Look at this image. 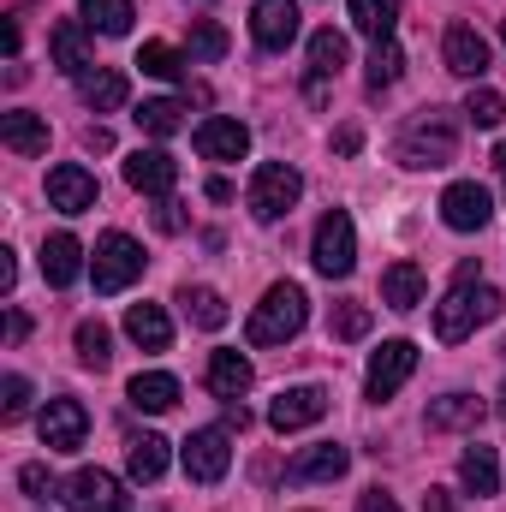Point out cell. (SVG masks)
Segmentation results:
<instances>
[{"label": "cell", "mask_w": 506, "mask_h": 512, "mask_svg": "<svg viewBox=\"0 0 506 512\" xmlns=\"http://www.w3.org/2000/svg\"><path fill=\"white\" fill-rule=\"evenodd\" d=\"M18 286V262H12V251H0V292H12Z\"/></svg>", "instance_id": "cell-46"}, {"label": "cell", "mask_w": 506, "mask_h": 512, "mask_svg": "<svg viewBox=\"0 0 506 512\" xmlns=\"http://www.w3.org/2000/svg\"><path fill=\"white\" fill-rule=\"evenodd\" d=\"M36 429H42V447L48 453H78L84 435H90V411L78 399H48L42 417H36Z\"/></svg>", "instance_id": "cell-10"}, {"label": "cell", "mask_w": 506, "mask_h": 512, "mask_svg": "<svg viewBox=\"0 0 506 512\" xmlns=\"http://www.w3.org/2000/svg\"><path fill=\"white\" fill-rule=\"evenodd\" d=\"M501 292L495 286H483V280H453V292L435 304V340L441 346H459V340H471L483 322H495L501 316Z\"/></svg>", "instance_id": "cell-1"}, {"label": "cell", "mask_w": 506, "mask_h": 512, "mask_svg": "<svg viewBox=\"0 0 506 512\" xmlns=\"http://www.w3.org/2000/svg\"><path fill=\"white\" fill-rule=\"evenodd\" d=\"M358 512H399V501H393L387 489H364V495H358Z\"/></svg>", "instance_id": "cell-43"}, {"label": "cell", "mask_w": 506, "mask_h": 512, "mask_svg": "<svg viewBox=\"0 0 506 512\" xmlns=\"http://www.w3.org/2000/svg\"><path fill=\"white\" fill-rule=\"evenodd\" d=\"M60 501H66V512H126L131 507V495L120 489V477L102 471V465L72 471V477L60 483Z\"/></svg>", "instance_id": "cell-7"}, {"label": "cell", "mask_w": 506, "mask_h": 512, "mask_svg": "<svg viewBox=\"0 0 506 512\" xmlns=\"http://www.w3.org/2000/svg\"><path fill=\"white\" fill-rule=\"evenodd\" d=\"M78 364L84 370H108L114 364V334L102 322H78Z\"/></svg>", "instance_id": "cell-35"}, {"label": "cell", "mask_w": 506, "mask_h": 512, "mask_svg": "<svg viewBox=\"0 0 506 512\" xmlns=\"http://www.w3.org/2000/svg\"><path fill=\"white\" fill-rule=\"evenodd\" d=\"M179 459H185V477L191 483H221L227 465H233V441H227V429H197L179 447Z\"/></svg>", "instance_id": "cell-11"}, {"label": "cell", "mask_w": 506, "mask_h": 512, "mask_svg": "<svg viewBox=\"0 0 506 512\" xmlns=\"http://www.w3.org/2000/svg\"><path fill=\"white\" fill-rule=\"evenodd\" d=\"M483 423V399L477 393H441L429 405V429H477Z\"/></svg>", "instance_id": "cell-28"}, {"label": "cell", "mask_w": 506, "mask_h": 512, "mask_svg": "<svg viewBox=\"0 0 506 512\" xmlns=\"http://www.w3.org/2000/svg\"><path fill=\"white\" fill-rule=\"evenodd\" d=\"M501 42H506V18H501Z\"/></svg>", "instance_id": "cell-51"}, {"label": "cell", "mask_w": 506, "mask_h": 512, "mask_svg": "<svg viewBox=\"0 0 506 512\" xmlns=\"http://www.w3.org/2000/svg\"><path fill=\"white\" fill-rule=\"evenodd\" d=\"M441 221H447L453 233H483V227L495 221V197H489L477 179H459V185L441 191Z\"/></svg>", "instance_id": "cell-8"}, {"label": "cell", "mask_w": 506, "mask_h": 512, "mask_svg": "<svg viewBox=\"0 0 506 512\" xmlns=\"http://www.w3.org/2000/svg\"><path fill=\"white\" fill-rule=\"evenodd\" d=\"M441 60H447V72H459V78H483V72H489V42H483L471 24H447Z\"/></svg>", "instance_id": "cell-15"}, {"label": "cell", "mask_w": 506, "mask_h": 512, "mask_svg": "<svg viewBox=\"0 0 506 512\" xmlns=\"http://www.w3.org/2000/svg\"><path fill=\"white\" fill-rule=\"evenodd\" d=\"M137 66H143L149 78H179V72H185V54L167 48V42H143V48H137Z\"/></svg>", "instance_id": "cell-37"}, {"label": "cell", "mask_w": 506, "mask_h": 512, "mask_svg": "<svg viewBox=\"0 0 506 512\" xmlns=\"http://www.w3.org/2000/svg\"><path fill=\"white\" fill-rule=\"evenodd\" d=\"M126 334L143 346V352H167V346H173V322H167L161 304H131L126 310Z\"/></svg>", "instance_id": "cell-24"}, {"label": "cell", "mask_w": 506, "mask_h": 512, "mask_svg": "<svg viewBox=\"0 0 506 512\" xmlns=\"http://www.w3.org/2000/svg\"><path fill=\"white\" fill-rule=\"evenodd\" d=\"M126 185L143 191V197H167V191L179 185V161H173L167 149H137L126 161Z\"/></svg>", "instance_id": "cell-14"}, {"label": "cell", "mask_w": 506, "mask_h": 512, "mask_svg": "<svg viewBox=\"0 0 506 512\" xmlns=\"http://www.w3.org/2000/svg\"><path fill=\"white\" fill-rule=\"evenodd\" d=\"M251 382H256V370H251L245 352H215V358H209V393H215V399H245Z\"/></svg>", "instance_id": "cell-22"}, {"label": "cell", "mask_w": 506, "mask_h": 512, "mask_svg": "<svg viewBox=\"0 0 506 512\" xmlns=\"http://www.w3.org/2000/svg\"><path fill=\"white\" fill-rule=\"evenodd\" d=\"M346 465H352V447L322 441V447H304V453L286 465V477H292V483H334V477H346Z\"/></svg>", "instance_id": "cell-19"}, {"label": "cell", "mask_w": 506, "mask_h": 512, "mask_svg": "<svg viewBox=\"0 0 506 512\" xmlns=\"http://www.w3.org/2000/svg\"><path fill=\"white\" fill-rule=\"evenodd\" d=\"M334 334L340 340H364L370 334V304H334Z\"/></svg>", "instance_id": "cell-40"}, {"label": "cell", "mask_w": 506, "mask_h": 512, "mask_svg": "<svg viewBox=\"0 0 506 512\" xmlns=\"http://www.w3.org/2000/svg\"><path fill=\"white\" fill-rule=\"evenodd\" d=\"M399 72H405V54L393 48V42H376V54H370V90H387V84H399Z\"/></svg>", "instance_id": "cell-38"}, {"label": "cell", "mask_w": 506, "mask_h": 512, "mask_svg": "<svg viewBox=\"0 0 506 512\" xmlns=\"http://www.w3.org/2000/svg\"><path fill=\"white\" fill-rule=\"evenodd\" d=\"M78 274H84V245H78L72 233L42 239V280H48V286H72Z\"/></svg>", "instance_id": "cell-21"}, {"label": "cell", "mask_w": 506, "mask_h": 512, "mask_svg": "<svg viewBox=\"0 0 506 512\" xmlns=\"http://www.w3.org/2000/svg\"><path fill=\"white\" fill-rule=\"evenodd\" d=\"M84 6V24L90 30H102V36H126L131 18H137V6L131 0H78Z\"/></svg>", "instance_id": "cell-34"}, {"label": "cell", "mask_w": 506, "mask_h": 512, "mask_svg": "<svg viewBox=\"0 0 506 512\" xmlns=\"http://www.w3.org/2000/svg\"><path fill=\"white\" fill-rule=\"evenodd\" d=\"M24 411H30V382H24V376H6V382H0V417L18 423Z\"/></svg>", "instance_id": "cell-41"}, {"label": "cell", "mask_w": 506, "mask_h": 512, "mask_svg": "<svg viewBox=\"0 0 506 512\" xmlns=\"http://www.w3.org/2000/svg\"><path fill=\"white\" fill-rule=\"evenodd\" d=\"M155 227H161V233H179V227H185V215H179V203H173V197H161V209H155Z\"/></svg>", "instance_id": "cell-44"}, {"label": "cell", "mask_w": 506, "mask_h": 512, "mask_svg": "<svg viewBox=\"0 0 506 512\" xmlns=\"http://www.w3.org/2000/svg\"><path fill=\"white\" fill-rule=\"evenodd\" d=\"M24 334H30V316L24 310H6V346H18Z\"/></svg>", "instance_id": "cell-45"}, {"label": "cell", "mask_w": 506, "mask_h": 512, "mask_svg": "<svg viewBox=\"0 0 506 512\" xmlns=\"http://www.w3.org/2000/svg\"><path fill=\"white\" fill-rule=\"evenodd\" d=\"M78 96H84V108H96V114H108V108H120L131 96L126 72H108V66H96V72H84L78 78Z\"/></svg>", "instance_id": "cell-27"}, {"label": "cell", "mask_w": 506, "mask_h": 512, "mask_svg": "<svg viewBox=\"0 0 506 512\" xmlns=\"http://www.w3.org/2000/svg\"><path fill=\"white\" fill-rule=\"evenodd\" d=\"M18 489H24L30 501H48V495H60V483H54V471H48V465H24V471H18Z\"/></svg>", "instance_id": "cell-42"}, {"label": "cell", "mask_w": 506, "mask_h": 512, "mask_svg": "<svg viewBox=\"0 0 506 512\" xmlns=\"http://www.w3.org/2000/svg\"><path fill=\"white\" fill-rule=\"evenodd\" d=\"M126 399L137 405V411H173L179 405V382L167 376V370H143V376H131V387H126Z\"/></svg>", "instance_id": "cell-26"}, {"label": "cell", "mask_w": 506, "mask_h": 512, "mask_svg": "<svg viewBox=\"0 0 506 512\" xmlns=\"http://www.w3.org/2000/svg\"><path fill=\"white\" fill-rule=\"evenodd\" d=\"M304 316H310V298H304V286H292V280H280V286H268L262 292V304L251 310V346H286L298 328H304Z\"/></svg>", "instance_id": "cell-2"}, {"label": "cell", "mask_w": 506, "mask_h": 512, "mask_svg": "<svg viewBox=\"0 0 506 512\" xmlns=\"http://www.w3.org/2000/svg\"><path fill=\"white\" fill-rule=\"evenodd\" d=\"M137 274H143V245H137L131 233H102V239H96V256H90V280H96V292L114 298V292H126Z\"/></svg>", "instance_id": "cell-5"}, {"label": "cell", "mask_w": 506, "mask_h": 512, "mask_svg": "<svg viewBox=\"0 0 506 512\" xmlns=\"http://www.w3.org/2000/svg\"><path fill=\"white\" fill-rule=\"evenodd\" d=\"M84 30H90V24H78V18H66V24L48 30V54H54V66H60L66 78L96 72V60H90V36H84Z\"/></svg>", "instance_id": "cell-18"}, {"label": "cell", "mask_w": 506, "mask_h": 512, "mask_svg": "<svg viewBox=\"0 0 506 512\" xmlns=\"http://www.w3.org/2000/svg\"><path fill=\"white\" fill-rule=\"evenodd\" d=\"M501 417H506V387H501Z\"/></svg>", "instance_id": "cell-50"}, {"label": "cell", "mask_w": 506, "mask_h": 512, "mask_svg": "<svg viewBox=\"0 0 506 512\" xmlns=\"http://www.w3.org/2000/svg\"><path fill=\"white\" fill-rule=\"evenodd\" d=\"M346 36L340 30H316L310 36V102H322V90H328V78H340V66H346Z\"/></svg>", "instance_id": "cell-20"}, {"label": "cell", "mask_w": 506, "mask_h": 512, "mask_svg": "<svg viewBox=\"0 0 506 512\" xmlns=\"http://www.w3.org/2000/svg\"><path fill=\"white\" fill-rule=\"evenodd\" d=\"M304 197V173L292 161H262L251 173V215L256 221H280L292 215V203Z\"/></svg>", "instance_id": "cell-6"}, {"label": "cell", "mask_w": 506, "mask_h": 512, "mask_svg": "<svg viewBox=\"0 0 506 512\" xmlns=\"http://www.w3.org/2000/svg\"><path fill=\"white\" fill-rule=\"evenodd\" d=\"M358 143H364V137H358V126H346L340 137H334V149H340V155H358Z\"/></svg>", "instance_id": "cell-48"}, {"label": "cell", "mask_w": 506, "mask_h": 512, "mask_svg": "<svg viewBox=\"0 0 506 512\" xmlns=\"http://www.w3.org/2000/svg\"><path fill=\"white\" fill-rule=\"evenodd\" d=\"M310 262H316V274H328V280H346V274L358 268V227H352L346 209H328V215L316 221Z\"/></svg>", "instance_id": "cell-4"}, {"label": "cell", "mask_w": 506, "mask_h": 512, "mask_svg": "<svg viewBox=\"0 0 506 512\" xmlns=\"http://www.w3.org/2000/svg\"><path fill=\"white\" fill-rule=\"evenodd\" d=\"M352 24H358L370 42H393V30H399V0H352Z\"/></svg>", "instance_id": "cell-31"}, {"label": "cell", "mask_w": 506, "mask_h": 512, "mask_svg": "<svg viewBox=\"0 0 506 512\" xmlns=\"http://www.w3.org/2000/svg\"><path fill=\"white\" fill-rule=\"evenodd\" d=\"M131 120H137V131H143V137H173V131L185 126V102H173V96H155V102H143Z\"/></svg>", "instance_id": "cell-33"}, {"label": "cell", "mask_w": 506, "mask_h": 512, "mask_svg": "<svg viewBox=\"0 0 506 512\" xmlns=\"http://www.w3.org/2000/svg\"><path fill=\"white\" fill-rule=\"evenodd\" d=\"M126 471L137 483H161V471H167V441H161V435H131L126 441Z\"/></svg>", "instance_id": "cell-29"}, {"label": "cell", "mask_w": 506, "mask_h": 512, "mask_svg": "<svg viewBox=\"0 0 506 512\" xmlns=\"http://www.w3.org/2000/svg\"><path fill=\"white\" fill-rule=\"evenodd\" d=\"M459 155V126H453V114H441V108H429V114H417L405 137H399V161L405 167H447Z\"/></svg>", "instance_id": "cell-3"}, {"label": "cell", "mask_w": 506, "mask_h": 512, "mask_svg": "<svg viewBox=\"0 0 506 512\" xmlns=\"http://www.w3.org/2000/svg\"><path fill=\"white\" fill-rule=\"evenodd\" d=\"M322 417H328V387H280V399L268 405L274 435H298V429H310Z\"/></svg>", "instance_id": "cell-9"}, {"label": "cell", "mask_w": 506, "mask_h": 512, "mask_svg": "<svg viewBox=\"0 0 506 512\" xmlns=\"http://www.w3.org/2000/svg\"><path fill=\"white\" fill-rule=\"evenodd\" d=\"M245 149H251V131L239 120H227V114H209L197 126V155L203 161H245Z\"/></svg>", "instance_id": "cell-17"}, {"label": "cell", "mask_w": 506, "mask_h": 512, "mask_svg": "<svg viewBox=\"0 0 506 512\" xmlns=\"http://www.w3.org/2000/svg\"><path fill=\"white\" fill-rule=\"evenodd\" d=\"M411 370H417V346L411 340H381V352L370 358V376H364L370 399H393L399 387L411 382Z\"/></svg>", "instance_id": "cell-12"}, {"label": "cell", "mask_w": 506, "mask_h": 512, "mask_svg": "<svg viewBox=\"0 0 506 512\" xmlns=\"http://www.w3.org/2000/svg\"><path fill=\"white\" fill-rule=\"evenodd\" d=\"M501 352H506V346H501Z\"/></svg>", "instance_id": "cell-52"}, {"label": "cell", "mask_w": 506, "mask_h": 512, "mask_svg": "<svg viewBox=\"0 0 506 512\" xmlns=\"http://www.w3.org/2000/svg\"><path fill=\"white\" fill-rule=\"evenodd\" d=\"M48 203H54L60 215H84V209H96V173H84L78 161L54 167V173H48Z\"/></svg>", "instance_id": "cell-16"}, {"label": "cell", "mask_w": 506, "mask_h": 512, "mask_svg": "<svg viewBox=\"0 0 506 512\" xmlns=\"http://www.w3.org/2000/svg\"><path fill=\"white\" fill-rule=\"evenodd\" d=\"M459 483L483 501V495H501V459H495V447H465V459H459Z\"/></svg>", "instance_id": "cell-25"}, {"label": "cell", "mask_w": 506, "mask_h": 512, "mask_svg": "<svg viewBox=\"0 0 506 512\" xmlns=\"http://www.w3.org/2000/svg\"><path fill=\"white\" fill-rule=\"evenodd\" d=\"M423 286H429V280H423V268H417V262H393V268L381 274V304L405 316V310H417V304H423Z\"/></svg>", "instance_id": "cell-23"}, {"label": "cell", "mask_w": 506, "mask_h": 512, "mask_svg": "<svg viewBox=\"0 0 506 512\" xmlns=\"http://www.w3.org/2000/svg\"><path fill=\"white\" fill-rule=\"evenodd\" d=\"M465 120H471L477 131H495L506 120V96L501 90H489V84H477V90L465 96Z\"/></svg>", "instance_id": "cell-36"}, {"label": "cell", "mask_w": 506, "mask_h": 512, "mask_svg": "<svg viewBox=\"0 0 506 512\" xmlns=\"http://www.w3.org/2000/svg\"><path fill=\"white\" fill-rule=\"evenodd\" d=\"M179 304H185V316H191L197 328H209V334H215V328H227V298H221L215 286H185V292H179Z\"/></svg>", "instance_id": "cell-32"}, {"label": "cell", "mask_w": 506, "mask_h": 512, "mask_svg": "<svg viewBox=\"0 0 506 512\" xmlns=\"http://www.w3.org/2000/svg\"><path fill=\"white\" fill-rule=\"evenodd\" d=\"M495 173H501V179H506V143H501V149H495Z\"/></svg>", "instance_id": "cell-49"}, {"label": "cell", "mask_w": 506, "mask_h": 512, "mask_svg": "<svg viewBox=\"0 0 506 512\" xmlns=\"http://www.w3.org/2000/svg\"><path fill=\"white\" fill-rule=\"evenodd\" d=\"M423 512H453V495H447V489H429V495H423Z\"/></svg>", "instance_id": "cell-47"}, {"label": "cell", "mask_w": 506, "mask_h": 512, "mask_svg": "<svg viewBox=\"0 0 506 512\" xmlns=\"http://www.w3.org/2000/svg\"><path fill=\"white\" fill-rule=\"evenodd\" d=\"M227 54V30L209 18H191V60H221Z\"/></svg>", "instance_id": "cell-39"}, {"label": "cell", "mask_w": 506, "mask_h": 512, "mask_svg": "<svg viewBox=\"0 0 506 512\" xmlns=\"http://www.w3.org/2000/svg\"><path fill=\"white\" fill-rule=\"evenodd\" d=\"M298 0H256L251 6V36L268 48V54H280L292 36H298Z\"/></svg>", "instance_id": "cell-13"}, {"label": "cell", "mask_w": 506, "mask_h": 512, "mask_svg": "<svg viewBox=\"0 0 506 512\" xmlns=\"http://www.w3.org/2000/svg\"><path fill=\"white\" fill-rule=\"evenodd\" d=\"M0 143L12 155H42L48 149V126L36 114H0Z\"/></svg>", "instance_id": "cell-30"}]
</instances>
